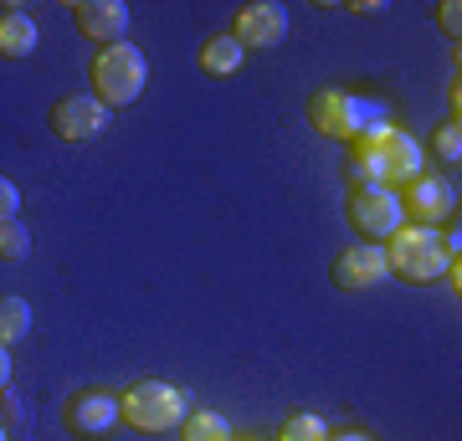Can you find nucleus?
Returning a JSON list of instances; mask_svg holds the SVG:
<instances>
[{
  "mask_svg": "<svg viewBox=\"0 0 462 441\" xmlns=\"http://www.w3.org/2000/svg\"><path fill=\"white\" fill-rule=\"evenodd\" d=\"M278 441H329V426L319 421V416H309V410H298V416L282 421Z\"/></svg>",
  "mask_w": 462,
  "mask_h": 441,
  "instance_id": "f3484780",
  "label": "nucleus"
},
{
  "mask_svg": "<svg viewBox=\"0 0 462 441\" xmlns=\"http://www.w3.org/2000/svg\"><path fill=\"white\" fill-rule=\"evenodd\" d=\"M11 385V349H0V390Z\"/></svg>",
  "mask_w": 462,
  "mask_h": 441,
  "instance_id": "4be33fe9",
  "label": "nucleus"
},
{
  "mask_svg": "<svg viewBox=\"0 0 462 441\" xmlns=\"http://www.w3.org/2000/svg\"><path fill=\"white\" fill-rule=\"evenodd\" d=\"M32 334V303L26 298H0V349H11V344H21Z\"/></svg>",
  "mask_w": 462,
  "mask_h": 441,
  "instance_id": "2eb2a0df",
  "label": "nucleus"
},
{
  "mask_svg": "<svg viewBox=\"0 0 462 441\" xmlns=\"http://www.w3.org/2000/svg\"><path fill=\"white\" fill-rule=\"evenodd\" d=\"M108 129V108H103L93 93H67L57 108H51V133L67 139V144H88Z\"/></svg>",
  "mask_w": 462,
  "mask_h": 441,
  "instance_id": "6e6552de",
  "label": "nucleus"
},
{
  "mask_svg": "<svg viewBox=\"0 0 462 441\" xmlns=\"http://www.w3.org/2000/svg\"><path fill=\"white\" fill-rule=\"evenodd\" d=\"M437 21H442V32H447V36H457V26H462V5H457V0H442V5H437Z\"/></svg>",
  "mask_w": 462,
  "mask_h": 441,
  "instance_id": "412c9836",
  "label": "nucleus"
},
{
  "mask_svg": "<svg viewBox=\"0 0 462 441\" xmlns=\"http://www.w3.org/2000/svg\"><path fill=\"white\" fill-rule=\"evenodd\" d=\"M149 82V62L134 41H118V47H103L98 62H93V98L103 108H129Z\"/></svg>",
  "mask_w": 462,
  "mask_h": 441,
  "instance_id": "20e7f679",
  "label": "nucleus"
},
{
  "mask_svg": "<svg viewBox=\"0 0 462 441\" xmlns=\"http://www.w3.org/2000/svg\"><path fill=\"white\" fill-rule=\"evenodd\" d=\"M309 118H314L319 133H329V139H360L365 124L375 118V103L355 98V93H345V87H324L314 103H309Z\"/></svg>",
  "mask_w": 462,
  "mask_h": 441,
  "instance_id": "423d86ee",
  "label": "nucleus"
},
{
  "mask_svg": "<svg viewBox=\"0 0 462 441\" xmlns=\"http://www.w3.org/2000/svg\"><path fill=\"white\" fill-rule=\"evenodd\" d=\"M180 426H185V441H231V421L221 410H190Z\"/></svg>",
  "mask_w": 462,
  "mask_h": 441,
  "instance_id": "dca6fc26",
  "label": "nucleus"
},
{
  "mask_svg": "<svg viewBox=\"0 0 462 441\" xmlns=\"http://www.w3.org/2000/svg\"><path fill=\"white\" fill-rule=\"evenodd\" d=\"M72 21L88 41H103V47L129 41V5L124 0H83V5H72Z\"/></svg>",
  "mask_w": 462,
  "mask_h": 441,
  "instance_id": "9d476101",
  "label": "nucleus"
},
{
  "mask_svg": "<svg viewBox=\"0 0 462 441\" xmlns=\"http://www.w3.org/2000/svg\"><path fill=\"white\" fill-rule=\"evenodd\" d=\"M231 36H236V47L242 51H273V47L288 41V11L273 5V0H252V5L236 11Z\"/></svg>",
  "mask_w": 462,
  "mask_h": 441,
  "instance_id": "0eeeda50",
  "label": "nucleus"
},
{
  "mask_svg": "<svg viewBox=\"0 0 462 441\" xmlns=\"http://www.w3.org/2000/svg\"><path fill=\"white\" fill-rule=\"evenodd\" d=\"M0 441H5V426H0Z\"/></svg>",
  "mask_w": 462,
  "mask_h": 441,
  "instance_id": "b1692460",
  "label": "nucleus"
},
{
  "mask_svg": "<svg viewBox=\"0 0 462 441\" xmlns=\"http://www.w3.org/2000/svg\"><path fill=\"white\" fill-rule=\"evenodd\" d=\"M16 211H21V190H16V180L0 175V221H16Z\"/></svg>",
  "mask_w": 462,
  "mask_h": 441,
  "instance_id": "aec40b11",
  "label": "nucleus"
},
{
  "mask_svg": "<svg viewBox=\"0 0 462 441\" xmlns=\"http://www.w3.org/2000/svg\"><path fill=\"white\" fill-rule=\"evenodd\" d=\"M118 416L134 426V431H144V436H160L170 426H180L190 416V395L180 385H170V380H139L134 390L118 395Z\"/></svg>",
  "mask_w": 462,
  "mask_h": 441,
  "instance_id": "7ed1b4c3",
  "label": "nucleus"
},
{
  "mask_svg": "<svg viewBox=\"0 0 462 441\" xmlns=\"http://www.w3.org/2000/svg\"><path fill=\"white\" fill-rule=\"evenodd\" d=\"M329 441H370V436H360V431H345V436H329Z\"/></svg>",
  "mask_w": 462,
  "mask_h": 441,
  "instance_id": "5701e85b",
  "label": "nucleus"
},
{
  "mask_svg": "<svg viewBox=\"0 0 462 441\" xmlns=\"http://www.w3.org/2000/svg\"><path fill=\"white\" fill-rule=\"evenodd\" d=\"M421 160H427L421 144L406 129H396L385 118V108H375V118L355 139V180L360 185H391V190H401V185H411L421 175Z\"/></svg>",
  "mask_w": 462,
  "mask_h": 441,
  "instance_id": "f257e3e1",
  "label": "nucleus"
},
{
  "mask_svg": "<svg viewBox=\"0 0 462 441\" xmlns=\"http://www.w3.org/2000/svg\"><path fill=\"white\" fill-rule=\"evenodd\" d=\"M349 221L365 242H380V236H396L406 226V206H401V190L391 185H355L349 196Z\"/></svg>",
  "mask_w": 462,
  "mask_h": 441,
  "instance_id": "39448f33",
  "label": "nucleus"
},
{
  "mask_svg": "<svg viewBox=\"0 0 462 441\" xmlns=\"http://www.w3.org/2000/svg\"><path fill=\"white\" fill-rule=\"evenodd\" d=\"M32 252V231L26 221H0V262H21Z\"/></svg>",
  "mask_w": 462,
  "mask_h": 441,
  "instance_id": "a211bd4d",
  "label": "nucleus"
},
{
  "mask_svg": "<svg viewBox=\"0 0 462 441\" xmlns=\"http://www.w3.org/2000/svg\"><path fill=\"white\" fill-rule=\"evenodd\" d=\"M380 246H385L391 272L406 278V282H437V278H447V267L457 262V246H447L442 231L437 226H411V221Z\"/></svg>",
  "mask_w": 462,
  "mask_h": 441,
  "instance_id": "f03ea898",
  "label": "nucleus"
},
{
  "mask_svg": "<svg viewBox=\"0 0 462 441\" xmlns=\"http://www.w3.org/2000/svg\"><path fill=\"white\" fill-rule=\"evenodd\" d=\"M36 41H42V26H36L21 5H5L0 11V57L5 62H21V57H32Z\"/></svg>",
  "mask_w": 462,
  "mask_h": 441,
  "instance_id": "ddd939ff",
  "label": "nucleus"
},
{
  "mask_svg": "<svg viewBox=\"0 0 462 441\" xmlns=\"http://www.w3.org/2000/svg\"><path fill=\"white\" fill-rule=\"evenodd\" d=\"M437 154H442L447 164L462 160V129H457V118H447L442 129H437Z\"/></svg>",
  "mask_w": 462,
  "mask_h": 441,
  "instance_id": "6ab92c4d",
  "label": "nucleus"
},
{
  "mask_svg": "<svg viewBox=\"0 0 462 441\" xmlns=\"http://www.w3.org/2000/svg\"><path fill=\"white\" fill-rule=\"evenodd\" d=\"M406 216H411V226H437L442 216H452L457 196H452V185L437 180V175H416L411 180V196H401Z\"/></svg>",
  "mask_w": 462,
  "mask_h": 441,
  "instance_id": "f8f14e48",
  "label": "nucleus"
},
{
  "mask_svg": "<svg viewBox=\"0 0 462 441\" xmlns=\"http://www.w3.org/2000/svg\"><path fill=\"white\" fill-rule=\"evenodd\" d=\"M391 278V262H385V246L380 242H355L339 252L334 262V282L345 288V293H360V288H375V282Z\"/></svg>",
  "mask_w": 462,
  "mask_h": 441,
  "instance_id": "1a4fd4ad",
  "label": "nucleus"
},
{
  "mask_svg": "<svg viewBox=\"0 0 462 441\" xmlns=\"http://www.w3.org/2000/svg\"><path fill=\"white\" fill-rule=\"evenodd\" d=\"M118 421H124L118 416V395H108V390H83V395H72V406H67V426L78 436H108Z\"/></svg>",
  "mask_w": 462,
  "mask_h": 441,
  "instance_id": "9b49d317",
  "label": "nucleus"
},
{
  "mask_svg": "<svg viewBox=\"0 0 462 441\" xmlns=\"http://www.w3.org/2000/svg\"><path fill=\"white\" fill-rule=\"evenodd\" d=\"M242 57H247V51L236 47V36H231V32L200 41V51H196L200 72H211V78H231V72H242Z\"/></svg>",
  "mask_w": 462,
  "mask_h": 441,
  "instance_id": "4468645a",
  "label": "nucleus"
}]
</instances>
